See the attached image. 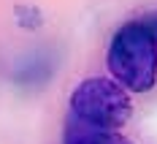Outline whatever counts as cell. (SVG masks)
Here are the masks:
<instances>
[{
    "instance_id": "3957f363",
    "label": "cell",
    "mask_w": 157,
    "mask_h": 144,
    "mask_svg": "<svg viewBox=\"0 0 157 144\" xmlns=\"http://www.w3.org/2000/svg\"><path fill=\"white\" fill-rule=\"evenodd\" d=\"M71 144H130L125 136L114 133V130H106V128H92V130H84L71 139Z\"/></svg>"
},
{
    "instance_id": "6da1fadb",
    "label": "cell",
    "mask_w": 157,
    "mask_h": 144,
    "mask_svg": "<svg viewBox=\"0 0 157 144\" xmlns=\"http://www.w3.org/2000/svg\"><path fill=\"white\" fill-rule=\"evenodd\" d=\"M109 71L130 93H149L157 82V35L144 22L119 27L109 46Z\"/></svg>"
},
{
    "instance_id": "7a4b0ae2",
    "label": "cell",
    "mask_w": 157,
    "mask_h": 144,
    "mask_svg": "<svg viewBox=\"0 0 157 144\" xmlns=\"http://www.w3.org/2000/svg\"><path fill=\"white\" fill-rule=\"evenodd\" d=\"M71 109L78 120L90 128H122L133 117V103L127 98V90L119 82L111 79H84L71 93Z\"/></svg>"
}]
</instances>
